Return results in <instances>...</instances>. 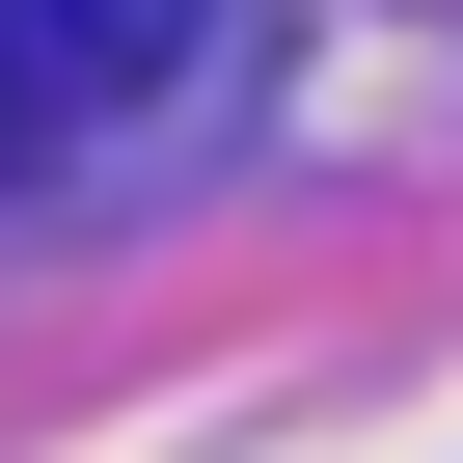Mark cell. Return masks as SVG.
<instances>
[{"label": "cell", "mask_w": 463, "mask_h": 463, "mask_svg": "<svg viewBox=\"0 0 463 463\" xmlns=\"http://www.w3.org/2000/svg\"><path fill=\"white\" fill-rule=\"evenodd\" d=\"M137 82H191V0H0V191L82 164Z\"/></svg>", "instance_id": "6da1fadb"}]
</instances>
